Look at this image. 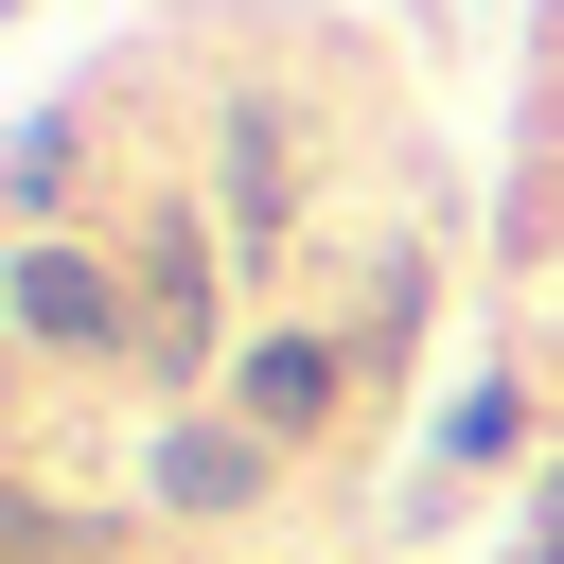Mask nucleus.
<instances>
[{"label": "nucleus", "instance_id": "nucleus-1", "mask_svg": "<svg viewBox=\"0 0 564 564\" xmlns=\"http://www.w3.org/2000/svg\"><path fill=\"white\" fill-rule=\"evenodd\" d=\"M141 352H159V370H194V352H212V264H194V229H159V247H141Z\"/></svg>", "mask_w": 564, "mask_h": 564}, {"label": "nucleus", "instance_id": "nucleus-4", "mask_svg": "<svg viewBox=\"0 0 564 564\" xmlns=\"http://www.w3.org/2000/svg\"><path fill=\"white\" fill-rule=\"evenodd\" d=\"M159 494H176V511H229V494H247V441H212V423H194V441L159 458Z\"/></svg>", "mask_w": 564, "mask_h": 564}, {"label": "nucleus", "instance_id": "nucleus-3", "mask_svg": "<svg viewBox=\"0 0 564 564\" xmlns=\"http://www.w3.org/2000/svg\"><path fill=\"white\" fill-rule=\"evenodd\" d=\"M317 405H335V352H317V335H264V352H247V423H264V441H300Z\"/></svg>", "mask_w": 564, "mask_h": 564}, {"label": "nucleus", "instance_id": "nucleus-2", "mask_svg": "<svg viewBox=\"0 0 564 564\" xmlns=\"http://www.w3.org/2000/svg\"><path fill=\"white\" fill-rule=\"evenodd\" d=\"M18 317H35L53 352H88V335H123V300H106V264H88V247H35V264H18Z\"/></svg>", "mask_w": 564, "mask_h": 564}]
</instances>
